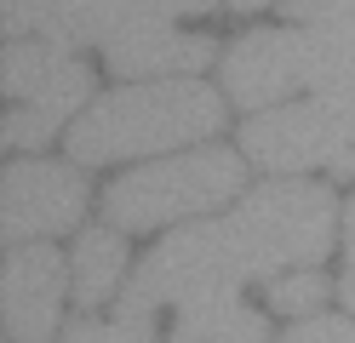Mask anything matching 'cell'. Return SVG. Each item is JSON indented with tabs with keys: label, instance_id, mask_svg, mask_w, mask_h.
Masks as SVG:
<instances>
[{
	"label": "cell",
	"instance_id": "cell-1",
	"mask_svg": "<svg viewBox=\"0 0 355 343\" xmlns=\"http://www.w3.org/2000/svg\"><path fill=\"white\" fill-rule=\"evenodd\" d=\"M332 229H338V200L327 183L309 177H270L263 189L241 195L230 218L189 223L166 235L144 258V269L121 292V315H149L155 309H212V304H241V286L293 269H321Z\"/></svg>",
	"mask_w": 355,
	"mask_h": 343
},
{
	"label": "cell",
	"instance_id": "cell-2",
	"mask_svg": "<svg viewBox=\"0 0 355 343\" xmlns=\"http://www.w3.org/2000/svg\"><path fill=\"white\" fill-rule=\"evenodd\" d=\"M224 126V98L201 80H138L109 98H92L86 114L69 126L75 166H109V160L166 155Z\"/></svg>",
	"mask_w": 355,
	"mask_h": 343
},
{
	"label": "cell",
	"instance_id": "cell-3",
	"mask_svg": "<svg viewBox=\"0 0 355 343\" xmlns=\"http://www.w3.org/2000/svg\"><path fill=\"white\" fill-rule=\"evenodd\" d=\"M224 98L252 114L298 98H355V29L298 23L241 35L224 58Z\"/></svg>",
	"mask_w": 355,
	"mask_h": 343
},
{
	"label": "cell",
	"instance_id": "cell-4",
	"mask_svg": "<svg viewBox=\"0 0 355 343\" xmlns=\"http://www.w3.org/2000/svg\"><path fill=\"white\" fill-rule=\"evenodd\" d=\"M241 183H247V155L184 149V155L149 160V166L115 177L103 195V212H109V229H121V235H149V229H166L178 218L230 206L241 195Z\"/></svg>",
	"mask_w": 355,
	"mask_h": 343
},
{
	"label": "cell",
	"instance_id": "cell-5",
	"mask_svg": "<svg viewBox=\"0 0 355 343\" xmlns=\"http://www.w3.org/2000/svg\"><path fill=\"white\" fill-rule=\"evenodd\" d=\"M270 0H6L12 40H52V46H115L126 35L172 29L166 17L184 12H258Z\"/></svg>",
	"mask_w": 355,
	"mask_h": 343
},
{
	"label": "cell",
	"instance_id": "cell-6",
	"mask_svg": "<svg viewBox=\"0 0 355 343\" xmlns=\"http://www.w3.org/2000/svg\"><path fill=\"white\" fill-rule=\"evenodd\" d=\"M241 155L270 177H298L315 166L355 177V98H298L263 109L241 126Z\"/></svg>",
	"mask_w": 355,
	"mask_h": 343
},
{
	"label": "cell",
	"instance_id": "cell-7",
	"mask_svg": "<svg viewBox=\"0 0 355 343\" xmlns=\"http://www.w3.org/2000/svg\"><path fill=\"white\" fill-rule=\"evenodd\" d=\"M6 143L12 149H35L63 126V114H86L92 98V69H86L69 46L52 40H12L6 46Z\"/></svg>",
	"mask_w": 355,
	"mask_h": 343
},
{
	"label": "cell",
	"instance_id": "cell-8",
	"mask_svg": "<svg viewBox=\"0 0 355 343\" xmlns=\"http://www.w3.org/2000/svg\"><path fill=\"white\" fill-rule=\"evenodd\" d=\"M86 212V177L69 160H12L0 183V235L6 246H35L75 229Z\"/></svg>",
	"mask_w": 355,
	"mask_h": 343
},
{
	"label": "cell",
	"instance_id": "cell-9",
	"mask_svg": "<svg viewBox=\"0 0 355 343\" xmlns=\"http://www.w3.org/2000/svg\"><path fill=\"white\" fill-rule=\"evenodd\" d=\"M63 292H69V269H63V258L46 240L12 246L6 252V281H0L6 337L12 343H52L58 315H63Z\"/></svg>",
	"mask_w": 355,
	"mask_h": 343
},
{
	"label": "cell",
	"instance_id": "cell-10",
	"mask_svg": "<svg viewBox=\"0 0 355 343\" xmlns=\"http://www.w3.org/2000/svg\"><path fill=\"white\" fill-rule=\"evenodd\" d=\"M218 58L212 35H178V29H149V35H126L115 46H103V63L138 80H195V69H207Z\"/></svg>",
	"mask_w": 355,
	"mask_h": 343
},
{
	"label": "cell",
	"instance_id": "cell-11",
	"mask_svg": "<svg viewBox=\"0 0 355 343\" xmlns=\"http://www.w3.org/2000/svg\"><path fill=\"white\" fill-rule=\"evenodd\" d=\"M126 269V240L121 229H86L75 246V304L80 315H103V304L115 297Z\"/></svg>",
	"mask_w": 355,
	"mask_h": 343
},
{
	"label": "cell",
	"instance_id": "cell-12",
	"mask_svg": "<svg viewBox=\"0 0 355 343\" xmlns=\"http://www.w3.org/2000/svg\"><path fill=\"white\" fill-rule=\"evenodd\" d=\"M166 343H270V315L247 304H212V309H178Z\"/></svg>",
	"mask_w": 355,
	"mask_h": 343
},
{
	"label": "cell",
	"instance_id": "cell-13",
	"mask_svg": "<svg viewBox=\"0 0 355 343\" xmlns=\"http://www.w3.org/2000/svg\"><path fill=\"white\" fill-rule=\"evenodd\" d=\"M63 343H161L155 337V320L149 315H121V309H109V315H80L63 326Z\"/></svg>",
	"mask_w": 355,
	"mask_h": 343
},
{
	"label": "cell",
	"instance_id": "cell-14",
	"mask_svg": "<svg viewBox=\"0 0 355 343\" xmlns=\"http://www.w3.org/2000/svg\"><path fill=\"white\" fill-rule=\"evenodd\" d=\"M263 297H270L275 315H298V320H309V315H321V304H327V274H321V269L275 274V281L263 286Z\"/></svg>",
	"mask_w": 355,
	"mask_h": 343
},
{
	"label": "cell",
	"instance_id": "cell-15",
	"mask_svg": "<svg viewBox=\"0 0 355 343\" xmlns=\"http://www.w3.org/2000/svg\"><path fill=\"white\" fill-rule=\"evenodd\" d=\"M281 343H355V315H309Z\"/></svg>",
	"mask_w": 355,
	"mask_h": 343
},
{
	"label": "cell",
	"instance_id": "cell-16",
	"mask_svg": "<svg viewBox=\"0 0 355 343\" xmlns=\"http://www.w3.org/2000/svg\"><path fill=\"white\" fill-rule=\"evenodd\" d=\"M338 297L355 315V200L344 206V274H338Z\"/></svg>",
	"mask_w": 355,
	"mask_h": 343
}]
</instances>
